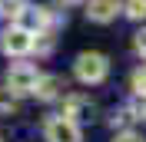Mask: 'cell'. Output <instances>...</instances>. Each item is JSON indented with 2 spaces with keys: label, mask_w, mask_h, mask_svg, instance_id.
<instances>
[{
  "label": "cell",
  "mask_w": 146,
  "mask_h": 142,
  "mask_svg": "<svg viewBox=\"0 0 146 142\" xmlns=\"http://www.w3.org/2000/svg\"><path fill=\"white\" fill-rule=\"evenodd\" d=\"M36 80H40L36 66H30V63H13L10 73H7V89L13 96H23V93H33L36 89Z\"/></svg>",
  "instance_id": "2"
},
{
  "label": "cell",
  "mask_w": 146,
  "mask_h": 142,
  "mask_svg": "<svg viewBox=\"0 0 146 142\" xmlns=\"http://www.w3.org/2000/svg\"><path fill=\"white\" fill-rule=\"evenodd\" d=\"M119 10H123V0H90L86 3V17L93 23H110V20H116Z\"/></svg>",
  "instance_id": "5"
},
{
  "label": "cell",
  "mask_w": 146,
  "mask_h": 142,
  "mask_svg": "<svg viewBox=\"0 0 146 142\" xmlns=\"http://www.w3.org/2000/svg\"><path fill=\"white\" fill-rule=\"evenodd\" d=\"M90 103H86V99H83V96H70V99H66V119H73V122H76V119H83V116H90Z\"/></svg>",
  "instance_id": "7"
},
{
  "label": "cell",
  "mask_w": 146,
  "mask_h": 142,
  "mask_svg": "<svg viewBox=\"0 0 146 142\" xmlns=\"http://www.w3.org/2000/svg\"><path fill=\"white\" fill-rule=\"evenodd\" d=\"M113 142H143V135L133 132V129H126V132H116V139Z\"/></svg>",
  "instance_id": "12"
},
{
  "label": "cell",
  "mask_w": 146,
  "mask_h": 142,
  "mask_svg": "<svg viewBox=\"0 0 146 142\" xmlns=\"http://www.w3.org/2000/svg\"><path fill=\"white\" fill-rule=\"evenodd\" d=\"M60 86H63V83H60V76H40L33 93H36L40 99H56V96H60Z\"/></svg>",
  "instance_id": "6"
},
{
  "label": "cell",
  "mask_w": 146,
  "mask_h": 142,
  "mask_svg": "<svg viewBox=\"0 0 146 142\" xmlns=\"http://www.w3.org/2000/svg\"><path fill=\"white\" fill-rule=\"evenodd\" d=\"M63 3H80V0H63Z\"/></svg>",
  "instance_id": "14"
},
{
  "label": "cell",
  "mask_w": 146,
  "mask_h": 142,
  "mask_svg": "<svg viewBox=\"0 0 146 142\" xmlns=\"http://www.w3.org/2000/svg\"><path fill=\"white\" fill-rule=\"evenodd\" d=\"M133 89L139 96H146V63H143V70H136V76H133Z\"/></svg>",
  "instance_id": "10"
},
{
  "label": "cell",
  "mask_w": 146,
  "mask_h": 142,
  "mask_svg": "<svg viewBox=\"0 0 146 142\" xmlns=\"http://www.w3.org/2000/svg\"><path fill=\"white\" fill-rule=\"evenodd\" d=\"M0 109H10V112L17 109V99H13V93H10V89H0Z\"/></svg>",
  "instance_id": "11"
},
{
  "label": "cell",
  "mask_w": 146,
  "mask_h": 142,
  "mask_svg": "<svg viewBox=\"0 0 146 142\" xmlns=\"http://www.w3.org/2000/svg\"><path fill=\"white\" fill-rule=\"evenodd\" d=\"M123 10H126L133 20H143V17H146V0H126Z\"/></svg>",
  "instance_id": "8"
},
{
  "label": "cell",
  "mask_w": 146,
  "mask_h": 142,
  "mask_svg": "<svg viewBox=\"0 0 146 142\" xmlns=\"http://www.w3.org/2000/svg\"><path fill=\"white\" fill-rule=\"evenodd\" d=\"M46 139L50 142H83V132L80 126L66 119V116H53L50 122H46Z\"/></svg>",
  "instance_id": "4"
},
{
  "label": "cell",
  "mask_w": 146,
  "mask_h": 142,
  "mask_svg": "<svg viewBox=\"0 0 146 142\" xmlns=\"http://www.w3.org/2000/svg\"><path fill=\"white\" fill-rule=\"evenodd\" d=\"M73 73H76V80L80 83H103L110 73V63L103 53H80L76 56V66H73Z\"/></svg>",
  "instance_id": "1"
},
{
  "label": "cell",
  "mask_w": 146,
  "mask_h": 142,
  "mask_svg": "<svg viewBox=\"0 0 146 142\" xmlns=\"http://www.w3.org/2000/svg\"><path fill=\"white\" fill-rule=\"evenodd\" d=\"M143 116H146V106H143Z\"/></svg>",
  "instance_id": "15"
},
{
  "label": "cell",
  "mask_w": 146,
  "mask_h": 142,
  "mask_svg": "<svg viewBox=\"0 0 146 142\" xmlns=\"http://www.w3.org/2000/svg\"><path fill=\"white\" fill-rule=\"evenodd\" d=\"M136 50L146 56V30H139V33H136Z\"/></svg>",
  "instance_id": "13"
},
{
  "label": "cell",
  "mask_w": 146,
  "mask_h": 142,
  "mask_svg": "<svg viewBox=\"0 0 146 142\" xmlns=\"http://www.w3.org/2000/svg\"><path fill=\"white\" fill-rule=\"evenodd\" d=\"M0 50L7 56H23V53H30L33 50V33H27L23 27H7L3 33H0Z\"/></svg>",
  "instance_id": "3"
},
{
  "label": "cell",
  "mask_w": 146,
  "mask_h": 142,
  "mask_svg": "<svg viewBox=\"0 0 146 142\" xmlns=\"http://www.w3.org/2000/svg\"><path fill=\"white\" fill-rule=\"evenodd\" d=\"M23 10V0H0V17H17Z\"/></svg>",
  "instance_id": "9"
}]
</instances>
